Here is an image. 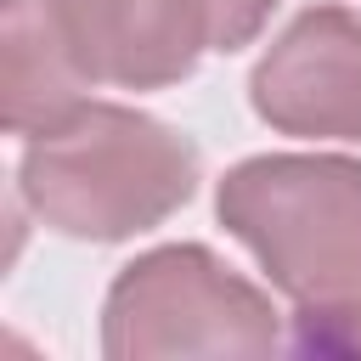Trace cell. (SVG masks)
<instances>
[{"mask_svg": "<svg viewBox=\"0 0 361 361\" xmlns=\"http://www.w3.org/2000/svg\"><path fill=\"white\" fill-rule=\"evenodd\" d=\"M62 34L90 79L164 85L209 45V0H56Z\"/></svg>", "mask_w": 361, "mask_h": 361, "instance_id": "277c9868", "label": "cell"}, {"mask_svg": "<svg viewBox=\"0 0 361 361\" xmlns=\"http://www.w3.org/2000/svg\"><path fill=\"white\" fill-rule=\"evenodd\" d=\"M23 186L45 220L73 237H124L192 192V152L124 107H79L28 135Z\"/></svg>", "mask_w": 361, "mask_h": 361, "instance_id": "7a4b0ae2", "label": "cell"}, {"mask_svg": "<svg viewBox=\"0 0 361 361\" xmlns=\"http://www.w3.org/2000/svg\"><path fill=\"white\" fill-rule=\"evenodd\" d=\"M220 214L305 299V322L361 310V169L338 158H254L220 186Z\"/></svg>", "mask_w": 361, "mask_h": 361, "instance_id": "6da1fadb", "label": "cell"}, {"mask_svg": "<svg viewBox=\"0 0 361 361\" xmlns=\"http://www.w3.org/2000/svg\"><path fill=\"white\" fill-rule=\"evenodd\" d=\"M265 6H271V0H209V45H214V51H237V45L259 28Z\"/></svg>", "mask_w": 361, "mask_h": 361, "instance_id": "8992f818", "label": "cell"}, {"mask_svg": "<svg viewBox=\"0 0 361 361\" xmlns=\"http://www.w3.org/2000/svg\"><path fill=\"white\" fill-rule=\"evenodd\" d=\"M79 68L56 0H6V124L17 135H39L79 113Z\"/></svg>", "mask_w": 361, "mask_h": 361, "instance_id": "5b68a950", "label": "cell"}, {"mask_svg": "<svg viewBox=\"0 0 361 361\" xmlns=\"http://www.w3.org/2000/svg\"><path fill=\"white\" fill-rule=\"evenodd\" d=\"M254 107L282 130L361 141V17L305 11L259 62Z\"/></svg>", "mask_w": 361, "mask_h": 361, "instance_id": "3957f363", "label": "cell"}]
</instances>
